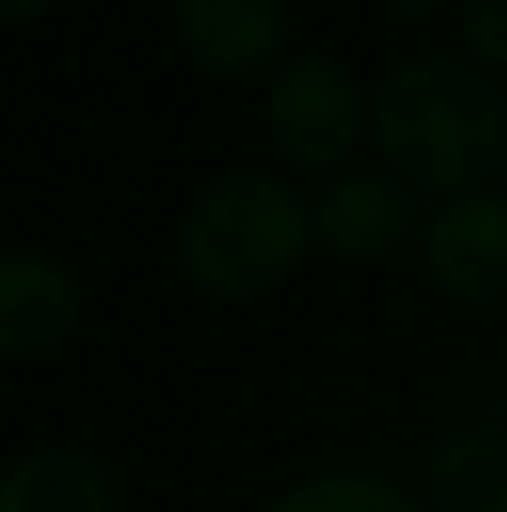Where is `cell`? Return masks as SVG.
Listing matches in <instances>:
<instances>
[{"label": "cell", "instance_id": "12", "mask_svg": "<svg viewBox=\"0 0 507 512\" xmlns=\"http://www.w3.org/2000/svg\"><path fill=\"white\" fill-rule=\"evenodd\" d=\"M388 5H393L398 15H408V20H433L448 0H388Z\"/></svg>", "mask_w": 507, "mask_h": 512}, {"label": "cell", "instance_id": "14", "mask_svg": "<svg viewBox=\"0 0 507 512\" xmlns=\"http://www.w3.org/2000/svg\"><path fill=\"white\" fill-rule=\"evenodd\" d=\"M503 179H507V160H503Z\"/></svg>", "mask_w": 507, "mask_h": 512}, {"label": "cell", "instance_id": "1", "mask_svg": "<svg viewBox=\"0 0 507 512\" xmlns=\"http://www.w3.org/2000/svg\"><path fill=\"white\" fill-rule=\"evenodd\" d=\"M368 130L403 179L468 194L507 160V100L473 65L453 55H413L393 65L373 100Z\"/></svg>", "mask_w": 507, "mask_h": 512}, {"label": "cell", "instance_id": "6", "mask_svg": "<svg viewBox=\"0 0 507 512\" xmlns=\"http://www.w3.org/2000/svg\"><path fill=\"white\" fill-rule=\"evenodd\" d=\"M413 224L408 189L383 170H348L329 179V189L314 204V234L324 249L348 264H373L403 244Z\"/></svg>", "mask_w": 507, "mask_h": 512}, {"label": "cell", "instance_id": "7", "mask_svg": "<svg viewBox=\"0 0 507 512\" xmlns=\"http://www.w3.org/2000/svg\"><path fill=\"white\" fill-rule=\"evenodd\" d=\"M80 324V284L40 254H0V353H35Z\"/></svg>", "mask_w": 507, "mask_h": 512}, {"label": "cell", "instance_id": "4", "mask_svg": "<svg viewBox=\"0 0 507 512\" xmlns=\"http://www.w3.org/2000/svg\"><path fill=\"white\" fill-rule=\"evenodd\" d=\"M428 274L463 304H493L507 294V199L468 189L443 199L423 239Z\"/></svg>", "mask_w": 507, "mask_h": 512}, {"label": "cell", "instance_id": "2", "mask_svg": "<svg viewBox=\"0 0 507 512\" xmlns=\"http://www.w3.org/2000/svg\"><path fill=\"white\" fill-rule=\"evenodd\" d=\"M314 234V209L279 174L214 179L179 224V264L209 299H259L294 274Z\"/></svg>", "mask_w": 507, "mask_h": 512}, {"label": "cell", "instance_id": "13", "mask_svg": "<svg viewBox=\"0 0 507 512\" xmlns=\"http://www.w3.org/2000/svg\"><path fill=\"white\" fill-rule=\"evenodd\" d=\"M50 0H0V20H35Z\"/></svg>", "mask_w": 507, "mask_h": 512}, {"label": "cell", "instance_id": "8", "mask_svg": "<svg viewBox=\"0 0 507 512\" xmlns=\"http://www.w3.org/2000/svg\"><path fill=\"white\" fill-rule=\"evenodd\" d=\"M0 512H115V493L95 458L40 448L0 478Z\"/></svg>", "mask_w": 507, "mask_h": 512}, {"label": "cell", "instance_id": "10", "mask_svg": "<svg viewBox=\"0 0 507 512\" xmlns=\"http://www.w3.org/2000/svg\"><path fill=\"white\" fill-rule=\"evenodd\" d=\"M264 512H428L408 488L378 473H319L284 488Z\"/></svg>", "mask_w": 507, "mask_h": 512}, {"label": "cell", "instance_id": "5", "mask_svg": "<svg viewBox=\"0 0 507 512\" xmlns=\"http://www.w3.org/2000/svg\"><path fill=\"white\" fill-rule=\"evenodd\" d=\"M174 25L209 75H254L289 40V0H174Z\"/></svg>", "mask_w": 507, "mask_h": 512}, {"label": "cell", "instance_id": "3", "mask_svg": "<svg viewBox=\"0 0 507 512\" xmlns=\"http://www.w3.org/2000/svg\"><path fill=\"white\" fill-rule=\"evenodd\" d=\"M264 130L289 165L338 170L368 130L358 75L319 50L284 60L264 90Z\"/></svg>", "mask_w": 507, "mask_h": 512}, {"label": "cell", "instance_id": "9", "mask_svg": "<svg viewBox=\"0 0 507 512\" xmlns=\"http://www.w3.org/2000/svg\"><path fill=\"white\" fill-rule=\"evenodd\" d=\"M428 498L438 512H507V443L498 433H448L428 453Z\"/></svg>", "mask_w": 507, "mask_h": 512}, {"label": "cell", "instance_id": "11", "mask_svg": "<svg viewBox=\"0 0 507 512\" xmlns=\"http://www.w3.org/2000/svg\"><path fill=\"white\" fill-rule=\"evenodd\" d=\"M458 35L488 70H507V0H458Z\"/></svg>", "mask_w": 507, "mask_h": 512}]
</instances>
